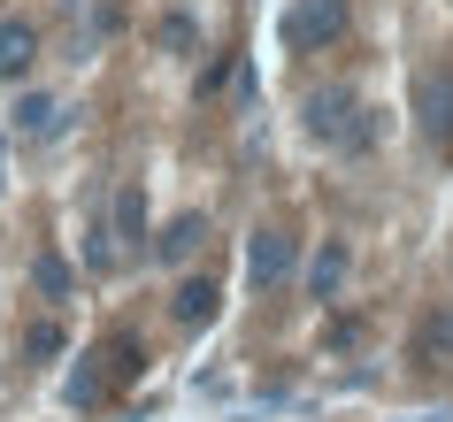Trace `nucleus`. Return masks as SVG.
Wrapping results in <instances>:
<instances>
[{
  "label": "nucleus",
  "mask_w": 453,
  "mask_h": 422,
  "mask_svg": "<svg viewBox=\"0 0 453 422\" xmlns=\"http://www.w3.org/2000/svg\"><path fill=\"white\" fill-rule=\"evenodd\" d=\"M415 131H423L430 154H453V70L446 62L415 77Z\"/></svg>",
  "instance_id": "1"
},
{
  "label": "nucleus",
  "mask_w": 453,
  "mask_h": 422,
  "mask_svg": "<svg viewBox=\"0 0 453 422\" xmlns=\"http://www.w3.org/2000/svg\"><path fill=\"white\" fill-rule=\"evenodd\" d=\"M346 39V0H292L285 8V47L292 54H323Z\"/></svg>",
  "instance_id": "2"
},
{
  "label": "nucleus",
  "mask_w": 453,
  "mask_h": 422,
  "mask_svg": "<svg viewBox=\"0 0 453 422\" xmlns=\"http://www.w3.org/2000/svg\"><path fill=\"white\" fill-rule=\"evenodd\" d=\"M354 116H361L354 93H338V85H323V93L300 100V123H308L315 139H331V146H361L369 139V123H354Z\"/></svg>",
  "instance_id": "3"
},
{
  "label": "nucleus",
  "mask_w": 453,
  "mask_h": 422,
  "mask_svg": "<svg viewBox=\"0 0 453 422\" xmlns=\"http://www.w3.org/2000/svg\"><path fill=\"white\" fill-rule=\"evenodd\" d=\"M93 361H100V369H77L70 376V399H77V407H93V399H108V384L123 392V384L139 376V346H131V338H108Z\"/></svg>",
  "instance_id": "4"
},
{
  "label": "nucleus",
  "mask_w": 453,
  "mask_h": 422,
  "mask_svg": "<svg viewBox=\"0 0 453 422\" xmlns=\"http://www.w3.org/2000/svg\"><path fill=\"white\" fill-rule=\"evenodd\" d=\"M292 261H300V246H292L285 231H254L246 238V284H254V292H277V284L292 277Z\"/></svg>",
  "instance_id": "5"
},
{
  "label": "nucleus",
  "mask_w": 453,
  "mask_h": 422,
  "mask_svg": "<svg viewBox=\"0 0 453 422\" xmlns=\"http://www.w3.org/2000/svg\"><path fill=\"white\" fill-rule=\"evenodd\" d=\"M415 361H423V369H453V300H438L423 323H415Z\"/></svg>",
  "instance_id": "6"
},
{
  "label": "nucleus",
  "mask_w": 453,
  "mask_h": 422,
  "mask_svg": "<svg viewBox=\"0 0 453 422\" xmlns=\"http://www.w3.org/2000/svg\"><path fill=\"white\" fill-rule=\"evenodd\" d=\"M346 269H354L346 238H323L315 261H308V300H338V292H346Z\"/></svg>",
  "instance_id": "7"
},
{
  "label": "nucleus",
  "mask_w": 453,
  "mask_h": 422,
  "mask_svg": "<svg viewBox=\"0 0 453 422\" xmlns=\"http://www.w3.org/2000/svg\"><path fill=\"white\" fill-rule=\"evenodd\" d=\"M31 62H39V31L24 16H0V77H31Z\"/></svg>",
  "instance_id": "8"
},
{
  "label": "nucleus",
  "mask_w": 453,
  "mask_h": 422,
  "mask_svg": "<svg viewBox=\"0 0 453 422\" xmlns=\"http://www.w3.org/2000/svg\"><path fill=\"white\" fill-rule=\"evenodd\" d=\"M215 300H223L215 277H185V284H177V300H169V315H177L185 330H208L215 323Z\"/></svg>",
  "instance_id": "9"
},
{
  "label": "nucleus",
  "mask_w": 453,
  "mask_h": 422,
  "mask_svg": "<svg viewBox=\"0 0 453 422\" xmlns=\"http://www.w3.org/2000/svg\"><path fill=\"white\" fill-rule=\"evenodd\" d=\"M200 238H208V215H177V223L154 238V261H169V269H177V261L200 254Z\"/></svg>",
  "instance_id": "10"
},
{
  "label": "nucleus",
  "mask_w": 453,
  "mask_h": 422,
  "mask_svg": "<svg viewBox=\"0 0 453 422\" xmlns=\"http://www.w3.org/2000/svg\"><path fill=\"white\" fill-rule=\"evenodd\" d=\"M146 246V200H139V185H123L116 192V254H139Z\"/></svg>",
  "instance_id": "11"
},
{
  "label": "nucleus",
  "mask_w": 453,
  "mask_h": 422,
  "mask_svg": "<svg viewBox=\"0 0 453 422\" xmlns=\"http://www.w3.org/2000/svg\"><path fill=\"white\" fill-rule=\"evenodd\" d=\"M62 346H70V338H62L54 315H39V323L24 330V361H62Z\"/></svg>",
  "instance_id": "12"
},
{
  "label": "nucleus",
  "mask_w": 453,
  "mask_h": 422,
  "mask_svg": "<svg viewBox=\"0 0 453 422\" xmlns=\"http://www.w3.org/2000/svg\"><path fill=\"white\" fill-rule=\"evenodd\" d=\"M31 284H39V292H47V300H70V261H62V254H39V261H31Z\"/></svg>",
  "instance_id": "13"
},
{
  "label": "nucleus",
  "mask_w": 453,
  "mask_h": 422,
  "mask_svg": "<svg viewBox=\"0 0 453 422\" xmlns=\"http://www.w3.org/2000/svg\"><path fill=\"white\" fill-rule=\"evenodd\" d=\"M54 123H62V108H54V100H47V93H31V100H24V108H16V131H24V139H47Z\"/></svg>",
  "instance_id": "14"
}]
</instances>
